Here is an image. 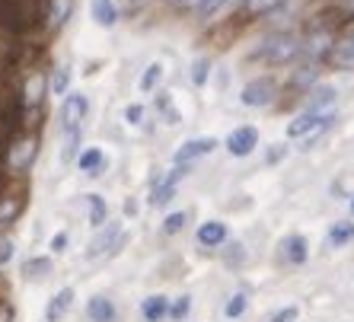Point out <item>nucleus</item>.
Instances as JSON below:
<instances>
[{
	"instance_id": "nucleus-13",
	"label": "nucleus",
	"mask_w": 354,
	"mask_h": 322,
	"mask_svg": "<svg viewBox=\"0 0 354 322\" xmlns=\"http://www.w3.org/2000/svg\"><path fill=\"white\" fill-rule=\"evenodd\" d=\"M332 61H335V67H354V29L345 35V39L335 41V48H332Z\"/></svg>"
},
{
	"instance_id": "nucleus-30",
	"label": "nucleus",
	"mask_w": 354,
	"mask_h": 322,
	"mask_svg": "<svg viewBox=\"0 0 354 322\" xmlns=\"http://www.w3.org/2000/svg\"><path fill=\"white\" fill-rule=\"evenodd\" d=\"M41 90H45V80L41 77H32V80L26 83V106H35L41 100Z\"/></svg>"
},
{
	"instance_id": "nucleus-42",
	"label": "nucleus",
	"mask_w": 354,
	"mask_h": 322,
	"mask_svg": "<svg viewBox=\"0 0 354 322\" xmlns=\"http://www.w3.org/2000/svg\"><path fill=\"white\" fill-rule=\"evenodd\" d=\"M173 3H179V7H192V3H198V0H173Z\"/></svg>"
},
{
	"instance_id": "nucleus-20",
	"label": "nucleus",
	"mask_w": 354,
	"mask_h": 322,
	"mask_svg": "<svg viewBox=\"0 0 354 322\" xmlns=\"http://www.w3.org/2000/svg\"><path fill=\"white\" fill-rule=\"evenodd\" d=\"M354 240V223L351 220H342V223H335L329 230V243L332 246H345V243H351Z\"/></svg>"
},
{
	"instance_id": "nucleus-39",
	"label": "nucleus",
	"mask_w": 354,
	"mask_h": 322,
	"mask_svg": "<svg viewBox=\"0 0 354 322\" xmlns=\"http://www.w3.org/2000/svg\"><path fill=\"white\" fill-rule=\"evenodd\" d=\"M124 118H128V124H140V122H144V106H138V102H134V106H128V108H124Z\"/></svg>"
},
{
	"instance_id": "nucleus-17",
	"label": "nucleus",
	"mask_w": 354,
	"mask_h": 322,
	"mask_svg": "<svg viewBox=\"0 0 354 322\" xmlns=\"http://www.w3.org/2000/svg\"><path fill=\"white\" fill-rule=\"evenodd\" d=\"M32 157H35V141H19L13 147V153H10V166L13 169H29Z\"/></svg>"
},
{
	"instance_id": "nucleus-9",
	"label": "nucleus",
	"mask_w": 354,
	"mask_h": 322,
	"mask_svg": "<svg viewBox=\"0 0 354 322\" xmlns=\"http://www.w3.org/2000/svg\"><path fill=\"white\" fill-rule=\"evenodd\" d=\"M71 306H74V290H71V287L58 290V294L51 297L48 310H45V319H48V322H61L67 313H71Z\"/></svg>"
},
{
	"instance_id": "nucleus-40",
	"label": "nucleus",
	"mask_w": 354,
	"mask_h": 322,
	"mask_svg": "<svg viewBox=\"0 0 354 322\" xmlns=\"http://www.w3.org/2000/svg\"><path fill=\"white\" fill-rule=\"evenodd\" d=\"M64 249H67V233L58 230L55 236H51V252H64Z\"/></svg>"
},
{
	"instance_id": "nucleus-14",
	"label": "nucleus",
	"mask_w": 354,
	"mask_h": 322,
	"mask_svg": "<svg viewBox=\"0 0 354 322\" xmlns=\"http://www.w3.org/2000/svg\"><path fill=\"white\" fill-rule=\"evenodd\" d=\"M90 13L99 26H115L118 23V7L112 0H90Z\"/></svg>"
},
{
	"instance_id": "nucleus-41",
	"label": "nucleus",
	"mask_w": 354,
	"mask_h": 322,
	"mask_svg": "<svg viewBox=\"0 0 354 322\" xmlns=\"http://www.w3.org/2000/svg\"><path fill=\"white\" fill-rule=\"evenodd\" d=\"M13 319V310L10 306H0V322H10Z\"/></svg>"
},
{
	"instance_id": "nucleus-31",
	"label": "nucleus",
	"mask_w": 354,
	"mask_h": 322,
	"mask_svg": "<svg viewBox=\"0 0 354 322\" xmlns=\"http://www.w3.org/2000/svg\"><path fill=\"white\" fill-rule=\"evenodd\" d=\"M207 70H211V61H207V58H198L195 64H192V83H195V86H205Z\"/></svg>"
},
{
	"instance_id": "nucleus-27",
	"label": "nucleus",
	"mask_w": 354,
	"mask_h": 322,
	"mask_svg": "<svg viewBox=\"0 0 354 322\" xmlns=\"http://www.w3.org/2000/svg\"><path fill=\"white\" fill-rule=\"evenodd\" d=\"M243 313H246V294H233V297L227 300V306H223V316H227V319H239Z\"/></svg>"
},
{
	"instance_id": "nucleus-26",
	"label": "nucleus",
	"mask_w": 354,
	"mask_h": 322,
	"mask_svg": "<svg viewBox=\"0 0 354 322\" xmlns=\"http://www.w3.org/2000/svg\"><path fill=\"white\" fill-rule=\"evenodd\" d=\"M77 147H80V131H67L64 147H61V163H71V160H77Z\"/></svg>"
},
{
	"instance_id": "nucleus-44",
	"label": "nucleus",
	"mask_w": 354,
	"mask_h": 322,
	"mask_svg": "<svg viewBox=\"0 0 354 322\" xmlns=\"http://www.w3.org/2000/svg\"><path fill=\"white\" fill-rule=\"evenodd\" d=\"M351 214H354V198H351Z\"/></svg>"
},
{
	"instance_id": "nucleus-4",
	"label": "nucleus",
	"mask_w": 354,
	"mask_h": 322,
	"mask_svg": "<svg viewBox=\"0 0 354 322\" xmlns=\"http://www.w3.org/2000/svg\"><path fill=\"white\" fill-rule=\"evenodd\" d=\"M124 240V230H122V223H112V227H106V230L99 233L96 240L90 243V249H86V258H106V256H112L118 249V243Z\"/></svg>"
},
{
	"instance_id": "nucleus-22",
	"label": "nucleus",
	"mask_w": 354,
	"mask_h": 322,
	"mask_svg": "<svg viewBox=\"0 0 354 322\" xmlns=\"http://www.w3.org/2000/svg\"><path fill=\"white\" fill-rule=\"evenodd\" d=\"M67 13H71V0H51V7H48V26L51 29L64 26Z\"/></svg>"
},
{
	"instance_id": "nucleus-25",
	"label": "nucleus",
	"mask_w": 354,
	"mask_h": 322,
	"mask_svg": "<svg viewBox=\"0 0 354 322\" xmlns=\"http://www.w3.org/2000/svg\"><path fill=\"white\" fill-rule=\"evenodd\" d=\"M173 191H176V182L163 179V182L157 185V189H153V195H150V205H153V207H163L166 201L173 198Z\"/></svg>"
},
{
	"instance_id": "nucleus-8",
	"label": "nucleus",
	"mask_w": 354,
	"mask_h": 322,
	"mask_svg": "<svg viewBox=\"0 0 354 322\" xmlns=\"http://www.w3.org/2000/svg\"><path fill=\"white\" fill-rule=\"evenodd\" d=\"M217 147L214 138H195V141H185L179 150H176V163H192V160L205 157V153H211V150Z\"/></svg>"
},
{
	"instance_id": "nucleus-2",
	"label": "nucleus",
	"mask_w": 354,
	"mask_h": 322,
	"mask_svg": "<svg viewBox=\"0 0 354 322\" xmlns=\"http://www.w3.org/2000/svg\"><path fill=\"white\" fill-rule=\"evenodd\" d=\"M332 108L329 112H313V108H306L304 115H297L294 122L288 124V138H306V141H313L319 131H326L332 124Z\"/></svg>"
},
{
	"instance_id": "nucleus-12",
	"label": "nucleus",
	"mask_w": 354,
	"mask_h": 322,
	"mask_svg": "<svg viewBox=\"0 0 354 322\" xmlns=\"http://www.w3.org/2000/svg\"><path fill=\"white\" fill-rule=\"evenodd\" d=\"M223 240H227V227L221 220H207L198 227V243L201 246H221Z\"/></svg>"
},
{
	"instance_id": "nucleus-5",
	"label": "nucleus",
	"mask_w": 354,
	"mask_h": 322,
	"mask_svg": "<svg viewBox=\"0 0 354 322\" xmlns=\"http://www.w3.org/2000/svg\"><path fill=\"white\" fill-rule=\"evenodd\" d=\"M86 100L83 96H64V102H61V128L67 131H80L83 118H86Z\"/></svg>"
},
{
	"instance_id": "nucleus-18",
	"label": "nucleus",
	"mask_w": 354,
	"mask_h": 322,
	"mask_svg": "<svg viewBox=\"0 0 354 322\" xmlns=\"http://www.w3.org/2000/svg\"><path fill=\"white\" fill-rule=\"evenodd\" d=\"M332 102H335V90H332V86H319V90H313L306 108H313V112H329Z\"/></svg>"
},
{
	"instance_id": "nucleus-28",
	"label": "nucleus",
	"mask_w": 354,
	"mask_h": 322,
	"mask_svg": "<svg viewBox=\"0 0 354 322\" xmlns=\"http://www.w3.org/2000/svg\"><path fill=\"white\" fill-rule=\"evenodd\" d=\"M326 48H329V35H326V32L310 35V41H306V55H310V58H319Z\"/></svg>"
},
{
	"instance_id": "nucleus-16",
	"label": "nucleus",
	"mask_w": 354,
	"mask_h": 322,
	"mask_svg": "<svg viewBox=\"0 0 354 322\" xmlns=\"http://www.w3.org/2000/svg\"><path fill=\"white\" fill-rule=\"evenodd\" d=\"M140 313H144L147 322H160L163 316H169V300L166 297H147L144 303H140Z\"/></svg>"
},
{
	"instance_id": "nucleus-38",
	"label": "nucleus",
	"mask_w": 354,
	"mask_h": 322,
	"mask_svg": "<svg viewBox=\"0 0 354 322\" xmlns=\"http://www.w3.org/2000/svg\"><path fill=\"white\" fill-rule=\"evenodd\" d=\"M13 252H17L13 240H7V236H0V265H7L10 258H13Z\"/></svg>"
},
{
	"instance_id": "nucleus-1",
	"label": "nucleus",
	"mask_w": 354,
	"mask_h": 322,
	"mask_svg": "<svg viewBox=\"0 0 354 322\" xmlns=\"http://www.w3.org/2000/svg\"><path fill=\"white\" fill-rule=\"evenodd\" d=\"M300 51H304V45L297 41V35L278 32V35H268V39L262 41L259 55H262L265 61H272V64H288V61H294Z\"/></svg>"
},
{
	"instance_id": "nucleus-37",
	"label": "nucleus",
	"mask_w": 354,
	"mask_h": 322,
	"mask_svg": "<svg viewBox=\"0 0 354 322\" xmlns=\"http://www.w3.org/2000/svg\"><path fill=\"white\" fill-rule=\"evenodd\" d=\"M297 316H300V310H297V306H284V310H278V313H274L268 322H297Z\"/></svg>"
},
{
	"instance_id": "nucleus-6",
	"label": "nucleus",
	"mask_w": 354,
	"mask_h": 322,
	"mask_svg": "<svg viewBox=\"0 0 354 322\" xmlns=\"http://www.w3.org/2000/svg\"><path fill=\"white\" fill-rule=\"evenodd\" d=\"M256 147H259V131L252 124H243V128L230 131V138H227V150L233 157H249Z\"/></svg>"
},
{
	"instance_id": "nucleus-34",
	"label": "nucleus",
	"mask_w": 354,
	"mask_h": 322,
	"mask_svg": "<svg viewBox=\"0 0 354 322\" xmlns=\"http://www.w3.org/2000/svg\"><path fill=\"white\" fill-rule=\"evenodd\" d=\"M189 306H192V300H189V297H179L173 306H169V319L182 322V319H185V316H189Z\"/></svg>"
},
{
	"instance_id": "nucleus-36",
	"label": "nucleus",
	"mask_w": 354,
	"mask_h": 322,
	"mask_svg": "<svg viewBox=\"0 0 354 322\" xmlns=\"http://www.w3.org/2000/svg\"><path fill=\"white\" fill-rule=\"evenodd\" d=\"M13 217H17V201H3V205H0V230H3Z\"/></svg>"
},
{
	"instance_id": "nucleus-33",
	"label": "nucleus",
	"mask_w": 354,
	"mask_h": 322,
	"mask_svg": "<svg viewBox=\"0 0 354 322\" xmlns=\"http://www.w3.org/2000/svg\"><path fill=\"white\" fill-rule=\"evenodd\" d=\"M223 3H227V0H198L195 10H198V17H201V19H207V17H214Z\"/></svg>"
},
{
	"instance_id": "nucleus-29",
	"label": "nucleus",
	"mask_w": 354,
	"mask_h": 322,
	"mask_svg": "<svg viewBox=\"0 0 354 322\" xmlns=\"http://www.w3.org/2000/svg\"><path fill=\"white\" fill-rule=\"evenodd\" d=\"M26 278H39V274H48L51 272V258H32V262L23 265Z\"/></svg>"
},
{
	"instance_id": "nucleus-3",
	"label": "nucleus",
	"mask_w": 354,
	"mask_h": 322,
	"mask_svg": "<svg viewBox=\"0 0 354 322\" xmlns=\"http://www.w3.org/2000/svg\"><path fill=\"white\" fill-rule=\"evenodd\" d=\"M274 90H278V86H274L272 77H256V80H249L246 86H243L239 100H243V106H249V108H262L274 100Z\"/></svg>"
},
{
	"instance_id": "nucleus-7",
	"label": "nucleus",
	"mask_w": 354,
	"mask_h": 322,
	"mask_svg": "<svg viewBox=\"0 0 354 322\" xmlns=\"http://www.w3.org/2000/svg\"><path fill=\"white\" fill-rule=\"evenodd\" d=\"M0 26L10 32H19L26 26V7L19 0H0Z\"/></svg>"
},
{
	"instance_id": "nucleus-21",
	"label": "nucleus",
	"mask_w": 354,
	"mask_h": 322,
	"mask_svg": "<svg viewBox=\"0 0 354 322\" xmlns=\"http://www.w3.org/2000/svg\"><path fill=\"white\" fill-rule=\"evenodd\" d=\"M157 108H160V115H163V122H169V124H179L182 122V115H179V108H176L173 96L160 93V96H157Z\"/></svg>"
},
{
	"instance_id": "nucleus-35",
	"label": "nucleus",
	"mask_w": 354,
	"mask_h": 322,
	"mask_svg": "<svg viewBox=\"0 0 354 322\" xmlns=\"http://www.w3.org/2000/svg\"><path fill=\"white\" fill-rule=\"evenodd\" d=\"M278 3H281V0H249V13L262 17V13H272Z\"/></svg>"
},
{
	"instance_id": "nucleus-11",
	"label": "nucleus",
	"mask_w": 354,
	"mask_h": 322,
	"mask_svg": "<svg viewBox=\"0 0 354 322\" xmlns=\"http://www.w3.org/2000/svg\"><path fill=\"white\" fill-rule=\"evenodd\" d=\"M306 256H310L306 236L294 233V236H288V240H284V258H288L290 265H304V262H306Z\"/></svg>"
},
{
	"instance_id": "nucleus-43",
	"label": "nucleus",
	"mask_w": 354,
	"mask_h": 322,
	"mask_svg": "<svg viewBox=\"0 0 354 322\" xmlns=\"http://www.w3.org/2000/svg\"><path fill=\"white\" fill-rule=\"evenodd\" d=\"M345 3H348V10H354V0H345Z\"/></svg>"
},
{
	"instance_id": "nucleus-23",
	"label": "nucleus",
	"mask_w": 354,
	"mask_h": 322,
	"mask_svg": "<svg viewBox=\"0 0 354 322\" xmlns=\"http://www.w3.org/2000/svg\"><path fill=\"white\" fill-rule=\"evenodd\" d=\"M67 86H71V67L61 64L58 70H55V77H51V93H55V96H67Z\"/></svg>"
},
{
	"instance_id": "nucleus-15",
	"label": "nucleus",
	"mask_w": 354,
	"mask_h": 322,
	"mask_svg": "<svg viewBox=\"0 0 354 322\" xmlns=\"http://www.w3.org/2000/svg\"><path fill=\"white\" fill-rule=\"evenodd\" d=\"M86 313L93 322H115V306L109 303V297H90Z\"/></svg>"
},
{
	"instance_id": "nucleus-32",
	"label": "nucleus",
	"mask_w": 354,
	"mask_h": 322,
	"mask_svg": "<svg viewBox=\"0 0 354 322\" xmlns=\"http://www.w3.org/2000/svg\"><path fill=\"white\" fill-rule=\"evenodd\" d=\"M185 220H189V214H185V211H176V214H169L163 220V233H169V236H173V233H179L182 227H185Z\"/></svg>"
},
{
	"instance_id": "nucleus-24",
	"label": "nucleus",
	"mask_w": 354,
	"mask_h": 322,
	"mask_svg": "<svg viewBox=\"0 0 354 322\" xmlns=\"http://www.w3.org/2000/svg\"><path fill=\"white\" fill-rule=\"evenodd\" d=\"M160 77H163V64H150L147 70H144V74H140V93H150L153 90V86H157L160 83Z\"/></svg>"
},
{
	"instance_id": "nucleus-10",
	"label": "nucleus",
	"mask_w": 354,
	"mask_h": 322,
	"mask_svg": "<svg viewBox=\"0 0 354 322\" xmlns=\"http://www.w3.org/2000/svg\"><path fill=\"white\" fill-rule=\"evenodd\" d=\"M77 163H80V169L86 176H102V173H106V163H109V160H106V153H102L99 147H90V150H83Z\"/></svg>"
},
{
	"instance_id": "nucleus-19",
	"label": "nucleus",
	"mask_w": 354,
	"mask_h": 322,
	"mask_svg": "<svg viewBox=\"0 0 354 322\" xmlns=\"http://www.w3.org/2000/svg\"><path fill=\"white\" fill-rule=\"evenodd\" d=\"M86 217H90L93 227L106 223V201L99 198V195H86Z\"/></svg>"
}]
</instances>
